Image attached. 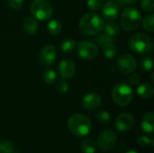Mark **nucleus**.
I'll use <instances>...</instances> for the list:
<instances>
[{
    "label": "nucleus",
    "instance_id": "nucleus-31",
    "mask_svg": "<svg viewBox=\"0 0 154 153\" xmlns=\"http://www.w3.org/2000/svg\"><path fill=\"white\" fill-rule=\"evenodd\" d=\"M141 6L145 12H152L154 9V0H141Z\"/></svg>",
    "mask_w": 154,
    "mask_h": 153
},
{
    "label": "nucleus",
    "instance_id": "nucleus-35",
    "mask_svg": "<svg viewBox=\"0 0 154 153\" xmlns=\"http://www.w3.org/2000/svg\"><path fill=\"white\" fill-rule=\"evenodd\" d=\"M123 1L125 5H132V4H134L137 0H123Z\"/></svg>",
    "mask_w": 154,
    "mask_h": 153
},
{
    "label": "nucleus",
    "instance_id": "nucleus-21",
    "mask_svg": "<svg viewBox=\"0 0 154 153\" xmlns=\"http://www.w3.org/2000/svg\"><path fill=\"white\" fill-rule=\"evenodd\" d=\"M81 151L84 153H95L97 151V143L91 140H85L81 143Z\"/></svg>",
    "mask_w": 154,
    "mask_h": 153
},
{
    "label": "nucleus",
    "instance_id": "nucleus-18",
    "mask_svg": "<svg viewBox=\"0 0 154 153\" xmlns=\"http://www.w3.org/2000/svg\"><path fill=\"white\" fill-rule=\"evenodd\" d=\"M103 47V53L105 55V57L108 60H112L114 59L116 54H117V48L115 45L114 42H108L105 45L102 46Z\"/></svg>",
    "mask_w": 154,
    "mask_h": 153
},
{
    "label": "nucleus",
    "instance_id": "nucleus-28",
    "mask_svg": "<svg viewBox=\"0 0 154 153\" xmlns=\"http://www.w3.org/2000/svg\"><path fill=\"white\" fill-rule=\"evenodd\" d=\"M14 150V144L9 141H4L0 142V152L1 153H13Z\"/></svg>",
    "mask_w": 154,
    "mask_h": 153
},
{
    "label": "nucleus",
    "instance_id": "nucleus-19",
    "mask_svg": "<svg viewBox=\"0 0 154 153\" xmlns=\"http://www.w3.org/2000/svg\"><path fill=\"white\" fill-rule=\"evenodd\" d=\"M47 30L51 35H58L62 31V24L60 21L53 19L47 23Z\"/></svg>",
    "mask_w": 154,
    "mask_h": 153
},
{
    "label": "nucleus",
    "instance_id": "nucleus-24",
    "mask_svg": "<svg viewBox=\"0 0 154 153\" xmlns=\"http://www.w3.org/2000/svg\"><path fill=\"white\" fill-rule=\"evenodd\" d=\"M69 83L64 78L58 80L55 84V90L57 91V93L60 95L67 93L69 91Z\"/></svg>",
    "mask_w": 154,
    "mask_h": 153
},
{
    "label": "nucleus",
    "instance_id": "nucleus-15",
    "mask_svg": "<svg viewBox=\"0 0 154 153\" xmlns=\"http://www.w3.org/2000/svg\"><path fill=\"white\" fill-rule=\"evenodd\" d=\"M22 28L23 32L27 34H33L38 29L37 20L33 16H27L23 19L22 23Z\"/></svg>",
    "mask_w": 154,
    "mask_h": 153
},
{
    "label": "nucleus",
    "instance_id": "nucleus-17",
    "mask_svg": "<svg viewBox=\"0 0 154 153\" xmlns=\"http://www.w3.org/2000/svg\"><path fill=\"white\" fill-rule=\"evenodd\" d=\"M154 93L153 87L149 83H143L137 87V94L143 99H149L152 97Z\"/></svg>",
    "mask_w": 154,
    "mask_h": 153
},
{
    "label": "nucleus",
    "instance_id": "nucleus-3",
    "mask_svg": "<svg viewBox=\"0 0 154 153\" xmlns=\"http://www.w3.org/2000/svg\"><path fill=\"white\" fill-rule=\"evenodd\" d=\"M120 23L122 28L126 32L136 30L142 23V14L135 7H126L121 15Z\"/></svg>",
    "mask_w": 154,
    "mask_h": 153
},
{
    "label": "nucleus",
    "instance_id": "nucleus-22",
    "mask_svg": "<svg viewBox=\"0 0 154 153\" xmlns=\"http://www.w3.org/2000/svg\"><path fill=\"white\" fill-rule=\"evenodd\" d=\"M43 81L46 84H53L57 79V74L52 69H46L42 74Z\"/></svg>",
    "mask_w": 154,
    "mask_h": 153
},
{
    "label": "nucleus",
    "instance_id": "nucleus-13",
    "mask_svg": "<svg viewBox=\"0 0 154 153\" xmlns=\"http://www.w3.org/2000/svg\"><path fill=\"white\" fill-rule=\"evenodd\" d=\"M59 73L62 78H71L76 73V66L70 60H63L59 63Z\"/></svg>",
    "mask_w": 154,
    "mask_h": 153
},
{
    "label": "nucleus",
    "instance_id": "nucleus-30",
    "mask_svg": "<svg viewBox=\"0 0 154 153\" xmlns=\"http://www.w3.org/2000/svg\"><path fill=\"white\" fill-rule=\"evenodd\" d=\"M137 143L142 147H147L149 145H153V140L148 138L145 135H142L137 138Z\"/></svg>",
    "mask_w": 154,
    "mask_h": 153
},
{
    "label": "nucleus",
    "instance_id": "nucleus-37",
    "mask_svg": "<svg viewBox=\"0 0 154 153\" xmlns=\"http://www.w3.org/2000/svg\"><path fill=\"white\" fill-rule=\"evenodd\" d=\"M0 142H1V141H0Z\"/></svg>",
    "mask_w": 154,
    "mask_h": 153
},
{
    "label": "nucleus",
    "instance_id": "nucleus-20",
    "mask_svg": "<svg viewBox=\"0 0 154 153\" xmlns=\"http://www.w3.org/2000/svg\"><path fill=\"white\" fill-rule=\"evenodd\" d=\"M105 30V33L112 38H115L120 34V26L116 23H109L106 25L105 24L104 29Z\"/></svg>",
    "mask_w": 154,
    "mask_h": 153
},
{
    "label": "nucleus",
    "instance_id": "nucleus-25",
    "mask_svg": "<svg viewBox=\"0 0 154 153\" xmlns=\"http://www.w3.org/2000/svg\"><path fill=\"white\" fill-rule=\"evenodd\" d=\"M143 28L148 31L152 32L154 31V15L152 14L147 15L146 17H144L143 21Z\"/></svg>",
    "mask_w": 154,
    "mask_h": 153
},
{
    "label": "nucleus",
    "instance_id": "nucleus-10",
    "mask_svg": "<svg viewBox=\"0 0 154 153\" xmlns=\"http://www.w3.org/2000/svg\"><path fill=\"white\" fill-rule=\"evenodd\" d=\"M116 133L112 130H106L102 132L97 140L99 148L103 151L111 150L116 142Z\"/></svg>",
    "mask_w": 154,
    "mask_h": 153
},
{
    "label": "nucleus",
    "instance_id": "nucleus-9",
    "mask_svg": "<svg viewBox=\"0 0 154 153\" xmlns=\"http://www.w3.org/2000/svg\"><path fill=\"white\" fill-rule=\"evenodd\" d=\"M39 62L42 66H51L57 58V51L53 45H45L39 52Z\"/></svg>",
    "mask_w": 154,
    "mask_h": 153
},
{
    "label": "nucleus",
    "instance_id": "nucleus-33",
    "mask_svg": "<svg viewBox=\"0 0 154 153\" xmlns=\"http://www.w3.org/2000/svg\"><path fill=\"white\" fill-rule=\"evenodd\" d=\"M9 6L14 10H19L23 7L24 1L23 0H7Z\"/></svg>",
    "mask_w": 154,
    "mask_h": 153
},
{
    "label": "nucleus",
    "instance_id": "nucleus-4",
    "mask_svg": "<svg viewBox=\"0 0 154 153\" xmlns=\"http://www.w3.org/2000/svg\"><path fill=\"white\" fill-rule=\"evenodd\" d=\"M112 98L116 105L120 106H126L134 98V91L127 84L120 83L113 87Z\"/></svg>",
    "mask_w": 154,
    "mask_h": 153
},
{
    "label": "nucleus",
    "instance_id": "nucleus-8",
    "mask_svg": "<svg viewBox=\"0 0 154 153\" xmlns=\"http://www.w3.org/2000/svg\"><path fill=\"white\" fill-rule=\"evenodd\" d=\"M116 64H117L119 70L125 74L133 73L137 68V62H136L134 57H133L130 54L121 55L117 59Z\"/></svg>",
    "mask_w": 154,
    "mask_h": 153
},
{
    "label": "nucleus",
    "instance_id": "nucleus-26",
    "mask_svg": "<svg viewBox=\"0 0 154 153\" xmlns=\"http://www.w3.org/2000/svg\"><path fill=\"white\" fill-rule=\"evenodd\" d=\"M141 67L143 70L145 71H149L152 69L153 67V60L152 57L150 56H146V57H143L142 60H141Z\"/></svg>",
    "mask_w": 154,
    "mask_h": 153
},
{
    "label": "nucleus",
    "instance_id": "nucleus-27",
    "mask_svg": "<svg viewBox=\"0 0 154 153\" xmlns=\"http://www.w3.org/2000/svg\"><path fill=\"white\" fill-rule=\"evenodd\" d=\"M95 40L101 46H103V45H105V44H106L108 42H115V38H112V37L106 35L105 32L101 33L99 35L97 34V38Z\"/></svg>",
    "mask_w": 154,
    "mask_h": 153
},
{
    "label": "nucleus",
    "instance_id": "nucleus-6",
    "mask_svg": "<svg viewBox=\"0 0 154 153\" xmlns=\"http://www.w3.org/2000/svg\"><path fill=\"white\" fill-rule=\"evenodd\" d=\"M30 11L35 19L45 21L51 17L53 7L47 0H34L31 4Z\"/></svg>",
    "mask_w": 154,
    "mask_h": 153
},
{
    "label": "nucleus",
    "instance_id": "nucleus-29",
    "mask_svg": "<svg viewBox=\"0 0 154 153\" xmlns=\"http://www.w3.org/2000/svg\"><path fill=\"white\" fill-rule=\"evenodd\" d=\"M103 3H104V0H87L88 7L92 11L100 9L103 6Z\"/></svg>",
    "mask_w": 154,
    "mask_h": 153
},
{
    "label": "nucleus",
    "instance_id": "nucleus-34",
    "mask_svg": "<svg viewBox=\"0 0 154 153\" xmlns=\"http://www.w3.org/2000/svg\"><path fill=\"white\" fill-rule=\"evenodd\" d=\"M140 79H141L140 75H138V74H136V73H134V74L129 78V83L132 84V85H137V84L140 82Z\"/></svg>",
    "mask_w": 154,
    "mask_h": 153
},
{
    "label": "nucleus",
    "instance_id": "nucleus-5",
    "mask_svg": "<svg viewBox=\"0 0 154 153\" xmlns=\"http://www.w3.org/2000/svg\"><path fill=\"white\" fill-rule=\"evenodd\" d=\"M129 47L134 52L143 54L152 50V41L149 35L143 32H138L131 37L129 41Z\"/></svg>",
    "mask_w": 154,
    "mask_h": 153
},
{
    "label": "nucleus",
    "instance_id": "nucleus-12",
    "mask_svg": "<svg viewBox=\"0 0 154 153\" xmlns=\"http://www.w3.org/2000/svg\"><path fill=\"white\" fill-rule=\"evenodd\" d=\"M134 124V118L132 115L123 113L119 115L116 119V127L121 132H126L132 129Z\"/></svg>",
    "mask_w": 154,
    "mask_h": 153
},
{
    "label": "nucleus",
    "instance_id": "nucleus-11",
    "mask_svg": "<svg viewBox=\"0 0 154 153\" xmlns=\"http://www.w3.org/2000/svg\"><path fill=\"white\" fill-rule=\"evenodd\" d=\"M102 104L101 96L97 93H89L87 94L81 102L82 107L88 111H93L98 108Z\"/></svg>",
    "mask_w": 154,
    "mask_h": 153
},
{
    "label": "nucleus",
    "instance_id": "nucleus-32",
    "mask_svg": "<svg viewBox=\"0 0 154 153\" xmlns=\"http://www.w3.org/2000/svg\"><path fill=\"white\" fill-rule=\"evenodd\" d=\"M97 118L98 119V121L100 123L106 124V123H108L109 122V120H110V115H109V113L107 111L102 110V111H99L97 114Z\"/></svg>",
    "mask_w": 154,
    "mask_h": 153
},
{
    "label": "nucleus",
    "instance_id": "nucleus-2",
    "mask_svg": "<svg viewBox=\"0 0 154 153\" xmlns=\"http://www.w3.org/2000/svg\"><path fill=\"white\" fill-rule=\"evenodd\" d=\"M68 126L74 135L83 137L90 133L92 123L88 116L81 114H75L69 118Z\"/></svg>",
    "mask_w": 154,
    "mask_h": 153
},
{
    "label": "nucleus",
    "instance_id": "nucleus-36",
    "mask_svg": "<svg viewBox=\"0 0 154 153\" xmlns=\"http://www.w3.org/2000/svg\"><path fill=\"white\" fill-rule=\"evenodd\" d=\"M126 153H138L137 151H128Z\"/></svg>",
    "mask_w": 154,
    "mask_h": 153
},
{
    "label": "nucleus",
    "instance_id": "nucleus-16",
    "mask_svg": "<svg viewBox=\"0 0 154 153\" xmlns=\"http://www.w3.org/2000/svg\"><path fill=\"white\" fill-rule=\"evenodd\" d=\"M142 129L146 133H152L154 129V115L152 112H147L142 119Z\"/></svg>",
    "mask_w": 154,
    "mask_h": 153
},
{
    "label": "nucleus",
    "instance_id": "nucleus-14",
    "mask_svg": "<svg viewBox=\"0 0 154 153\" xmlns=\"http://www.w3.org/2000/svg\"><path fill=\"white\" fill-rule=\"evenodd\" d=\"M102 14L107 21H115L119 14V5L114 2H106L102 8Z\"/></svg>",
    "mask_w": 154,
    "mask_h": 153
},
{
    "label": "nucleus",
    "instance_id": "nucleus-7",
    "mask_svg": "<svg viewBox=\"0 0 154 153\" xmlns=\"http://www.w3.org/2000/svg\"><path fill=\"white\" fill-rule=\"evenodd\" d=\"M78 54L81 59L93 60L98 54V49L96 44L90 41H80L78 44Z\"/></svg>",
    "mask_w": 154,
    "mask_h": 153
},
{
    "label": "nucleus",
    "instance_id": "nucleus-1",
    "mask_svg": "<svg viewBox=\"0 0 154 153\" xmlns=\"http://www.w3.org/2000/svg\"><path fill=\"white\" fill-rule=\"evenodd\" d=\"M105 26L104 19L95 13H88L83 15L79 21V31L87 36H95L99 34Z\"/></svg>",
    "mask_w": 154,
    "mask_h": 153
},
{
    "label": "nucleus",
    "instance_id": "nucleus-23",
    "mask_svg": "<svg viewBox=\"0 0 154 153\" xmlns=\"http://www.w3.org/2000/svg\"><path fill=\"white\" fill-rule=\"evenodd\" d=\"M76 46H77L76 41L72 39H68L62 41V43L60 44V49L65 53H70L75 50Z\"/></svg>",
    "mask_w": 154,
    "mask_h": 153
}]
</instances>
